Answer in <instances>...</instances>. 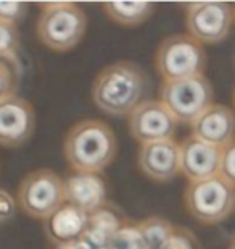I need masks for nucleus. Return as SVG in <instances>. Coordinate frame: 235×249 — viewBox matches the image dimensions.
Instances as JSON below:
<instances>
[{
    "instance_id": "6",
    "label": "nucleus",
    "mask_w": 235,
    "mask_h": 249,
    "mask_svg": "<svg viewBox=\"0 0 235 249\" xmlns=\"http://www.w3.org/2000/svg\"><path fill=\"white\" fill-rule=\"evenodd\" d=\"M18 206L32 218H47L66 204L64 180L48 168L29 172L18 186Z\"/></svg>"
},
{
    "instance_id": "1",
    "label": "nucleus",
    "mask_w": 235,
    "mask_h": 249,
    "mask_svg": "<svg viewBox=\"0 0 235 249\" xmlns=\"http://www.w3.org/2000/svg\"><path fill=\"white\" fill-rule=\"evenodd\" d=\"M148 78L134 62L105 67L92 83V101L98 110L111 117H127L143 102Z\"/></svg>"
},
{
    "instance_id": "5",
    "label": "nucleus",
    "mask_w": 235,
    "mask_h": 249,
    "mask_svg": "<svg viewBox=\"0 0 235 249\" xmlns=\"http://www.w3.org/2000/svg\"><path fill=\"white\" fill-rule=\"evenodd\" d=\"M206 67L203 44L188 34H172L163 39L155 53V68L163 81L200 76Z\"/></svg>"
},
{
    "instance_id": "24",
    "label": "nucleus",
    "mask_w": 235,
    "mask_h": 249,
    "mask_svg": "<svg viewBox=\"0 0 235 249\" xmlns=\"http://www.w3.org/2000/svg\"><path fill=\"white\" fill-rule=\"evenodd\" d=\"M221 175L235 186V139L222 149Z\"/></svg>"
},
{
    "instance_id": "2",
    "label": "nucleus",
    "mask_w": 235,
    "mask_h": 249,
    "mask_svg": "<svg viewBox=\"0 0 235 249\" xmlns=\"http://www.w3.org/2000/svg\"><path fill=\"white\" fill-rule=\"evenodd\" d=\"M63 151L74 172L102 173L116 159L118 139L105 122L81 120L66 133Z\"/></svg>"
},
{
    "instance_id": "18",
    "label": "nucleus",
    "mask_w": 235,
    "mask_h": 249,
    "mask_svg": "<svg viewBox=\"0 0 235 249\" xmlns=\"http://www.w3.org/2000/svg\"><path fill=\"white\" fill-rule=\"evenodd\" d=\"M136 227L145 249H163L176 228L171 222L159 215L143 218L136 223Z\"/></svg>"
},
{
    "instance_id": "7",
    "label": "nucleus",
    "mask_w": 235,
    "mask_h": 249,
    "mask_svg": "<svg viewBox=\"0 0 235 249\" xmlns=\"http://www.w3.org/2000/svg\"><path fill=\"white\" fill-rule=\"evenodd\" d=\"M213 96L211 81L204 74L179 81H163L159 89V101L169 108L177 123L188 124L213 106Z\"/></svg>"
},
{
    "instance_id": "16",
    "label": "nucleus",
    "mask_w": 235,
    "mask_h": 249,
    "mask_svg": "<svg viewBox=\"0 0 235 249\" xmlns=\"http://www.w3.org/2000/svg\"><path fill=\"white\" fill-rule=\"evenodd\" d=\"M123 223L124 220L119 218V215L113 209L105 206L100 211L89 215L82 240L92 249H102L110 245V241L113 240V236L123 227Z\"/></svg>"
},
{
    "instance_id": "12",
    "label": "nucleus",
    "mask_w": 235,
    "mask_h": 249,
    "mask_svg": "<svg viewBox=\"0 0 235 249\" xmlns=\"http://www.w3.org/2000/svg\"><path fill=\"white\" fill-rule=\"evenodd\" d=\"M181 146V173L188 183L202 181L221 175L222 149L203 142L195 136H187Z\"/></svg>"
},
{
    "instance_id": "25",
    "label": "nucleus",
    "mask_w": 235,
    "mask_h": 249,
    "mask_svg": "<svg viewBox=\"0 0 235 249\" xmlns=\"http://www.w3.org/2000/svg\"><path fill=\"white\" fill-rule=\"evenodd\" d=\"M16 212V202H15L13 196L7 189L0 188V225H5L15 217Z\"/></svg>"
},
{
    "instance_id": "30",
    "label": "nucleus",
    "mask_w": 235,
    "mask_h": 249,
    "mask_svg": "<svg viewBox=\"0 0 235 249\" xmlns=\"http://www.w3.org/2000/svg\"><path fill=\"white\" fill-rule=\"evenodd\" d=\"M234 212H235V211H234Z\"/></svg>"
},
{
    "instance_id": "29",
    "label": "nucleus",
    "mask_w": 235,
    "mask_h": 249,
    "mask_svg": "<svg viewBox=\"0 0 235 249\" xmlns=\"http://www.w3.org/2000/svg\"><path fill=\"white\" fill-rule=\"evenodd\" d=\"M234 18H235V7H234Z\"/></svg>"
},
{
    "instance_id": "9",
    "label": "nucleus",
    "mask_w": 235,
    "mask_h": 249,
    "mask_svg": "<svg viewBox=\"0 0 235 249\" xmlns=\"http://www.w3.org/2000/svg\"><path fill=\"white\" fill-rule=\"evenodd\" d=\"M177 124L161 101H143L129 115V133L139 144L174 139Z\"/></svg>"
},
{
    "instance_id": "28",
    "label": "nucleus",
    "mask_w": 235,
    "mask_h": 249,
    "mask_svg": "<svg viewBox=\"0 0 235 249\" xmlns=\"http://www.w3.org/2000/svg\"><path fill=\"white\" fill-rule=\"evenodd\" d=\"M234 107H235V91H234Z\"/></svg>"
},
{
    "instance_id": "11",
    "label": "nucleus",
    "mask_w": 235,
    "mask_h": 249,
    "mask_svg": "<svg viewBox=\"0 0 235 249\" xmlns=\"http://www.w3.org/2000/svg\"><path fill=\"white\" fill-rule=\"evenodd\" d=\"M137 165L150 180L158 183L171 181L181 173V146L176 139L141 144Z\"/></svg>"
},
{
    "instance_id": "27",
    "label": "nucleus",
    "mask_w": 235,
    "mask_h": 249,
    "mask_svg": "<svg viewBox=\"0 0 235 249\" xmlns=\"http://www.w3.org/2000/svg\"><path fill=\"white\" fill-rule=\"evenodd\" d=\"M229 249H235V240L231 243V246H229Z\"/></svg>"
},
{
    "instance_id": "22",
    "label": "nucleus",
    "mask_w": 235,
    "mask_h": 249,
    "mask_svg": "<svg viewBox=\"0 0 235 249\" xmlns=\"http://www.w3.org/2000/svg\"><path fill=\"white\" fill-rule=\"evenodd\" d=\"M163 249H200V243L188 228L176 227Z\"/></svg>"
},
{
    "instance_id": "19",
    "label": "nucleus",
    "mask_w": 235,
    "mask_h": 249,
    "mask_svg": "<svg viewBox=\"0 0 235 249\" xmlns=\"http://www.w3.org/2000/svg\"><path fill=\"white\" fill-rule=\"evenodd\" d=\"M18 47H19V34L16 24L0 19V60L10 62L19 67Z\"/></svg>"
},
{
    "instance_id": "3",
    "label": "nucleus",
    "mask_w": 235,
    "mask_h": 249,
    "mask_svg": "<svg viewBox=\"0 0 235 249\" xmlns=\"http://www.w3.org/2000/svg\"><path fill=\"white\" fill-rule=\"evenodd\" d=\"M41 15L36 23L37 37L53 52H68L82 41L87 29V17L73 2H41Z\"/></svg>"
},
{
    "instance_id": "21",
    "label": "nucleus",
    "mask_w": 235,
    "mask_h": 249,
    "mask_svg": "<svg viewBox=\"0 0 235 249\" xmlns=\"http://www.w3.org/2000/svg\"><path fill=\"white\" fill-rule=\"evenodd\" d=\"M110 249H145L136 223L124 222L108 245Z\"/></svg>"
},
{
    "instance_id": "15",
    "label": "nucleus",
    "mask_w": 235,
    "mask_h": 249,
    "mask_svg": "<svg viewBox=\"0 0 235 249\" xmlns=\"http://www.w3.org/2000/svg\"><path fill=\"white\" fill-rule=\"evenodd\" d=\"M89 215L71 204H64L46 220V233L55 246L82 240Z\"/></svg>"
},
{
    "instance_id": "10",
    "label": "nucleus",
    "mask_w": 235,
    "mask_h": 249,
    "mask_svg": "<svg viewBox=\"0 0 235 249\" xmlns=\"http://www.w3.org/2000/svg\"><path fill=\"white\" fill-rule=\"evenodd\" d=\"M36 128L32 104L23 97H10L0 102V146L21 147L31 139Z\"/></svg>"
},
{
    "instance_id": "26",
    "label": "nucleus",
    "mask_w": 235,
    "mask_h": 249,
    "mask_svg": "<svg viewBox=\"0 0 235 249\" xmlns=\"http://www.w3.org/2000/svg\"><path fill=\"white\" fill-rule=\"evenodd\" d=\"M55 249H92V248L84 240H78L71 243H64V245H58V246H55Z\"/></svg>"
},
{
    "instance_id": "4",
    "label": "nucleus",
    "mask_w": 235,
    "mask_h": 249,
    "mask_svg": "<svg viewBox=\"0 0 235 249\" xmlns=\"http://www.w3.org/2000/svg\"><path fill=\"white\" fill-rule=\"evenodd\" d=\"M184 206L195 220L214 225L235 211V186L222 175L188 183L184 191Z\"/></svg>"
},
{
    "instance_id": "8",
    "label": "nucleus",
    "mask_w": 235,
    "mask_h": 249,
    "mask_svg": "<svg viewBox=\"0 0 235 249\" xmlns=\"http://www.w3.org/2000/svg\"><path fill=\"white\" fill-rule=\"evenodd\" d=\"M234 7L227 2H192L186 5L188 36L200 44H218L231 33Z\"/></svg>"
},
{
    "instance_id": "13",
    "label": "nucleus",
    "mask_w": 235,
    "mask_h": 249,
    "mask_svg": "<svg viewBox=\"0 0 235 249\" xmlns=\"http://www.w3.org/2000/svg\"><path fill=\"white\" fill-rule=\"evenodd\" d=\"M192 136L224 149L235 139V113L231 107L213 104L192 124Z\"/></svg>"
},
{
    "instance_id": "17",
    "label": "nucleus",
    "mask_w": 235,
    "mask_h": 249,
    "mask_svg": "<svg viewBox=\"0 0 235 249\" xmlns=\"http://www.w3.org/2000/svg\"><path fill=\"white\" fill-rule=\"evenodd\" d=\"M103 12L119 26H141L155 12L153 2H103Z\"/></svg>"
},
{
    "instance_id": "20",
    "label": "nucleus",
    "mask_w": 235,
    "mask_h": 249,
    "mask_svg": "<svg viewBox=\"0 0 235 249\" xmlns=\"http://www.w3.org/2000/svg\"><path fill=\"white\" fill-rule=\"evenodd\" d=\"M19 83V67L0 60V102L16 96Z\"/></svg>"
},
{
    "instance_id": "14",
    "label": "nucleus",
    "mask_w": 235,
    "mask_h": 249,
    "mask_svg": "<svg viewBox=\"0 0 235 249\" xmlns=\"http://www.w3.org/2000/svg\"><path fill=\"white\" fill-rule=\"evenodd\" d=\"M66 202L87 215L107 206V183L100 173L74 172L64 180Z\"/></svg>"
},
{
    "instance_id": "23",
    "label": "nucleus",
    "mask_w": 235,
    "mask_h": 249,
    "mask_svg": "<svg viewBox=\"0 0 235 249\" xmlns=\"http://www.w3.org/2000/svg\"><path fill=\"white\" fill-rule=\"evenodd\" d=\"M26 13H28L26 2H0V19L2 21L16 24L26 17Z\"/></svg>"
}]
</instances>
